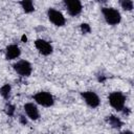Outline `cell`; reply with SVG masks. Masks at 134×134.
<instances>
[{"instance_id":"obj_1","label":"cell","mask_w":134,"mask_h":134,"mask_svg":"<svg viewBox=\"0 0 134 134\" xmlns=\"http://www.w3.org/2000/svg\"><path fill=\"white\" fill-rule=\"evenodd\" d=\"M102 13L109 25H117L121 20L120 13L113 7H103Z\"/></svg>"},{"instance_id":"obj_2","label":"cell","mask_w":134,"mask_h":134,"mask_svg":"<svg viewBox=\"0 0 134 134\" xmlns=\"http://www.w3.org/2000/svg\"><path fill=\"white\" fill-rule=\"evenodd\" d=\"M109 103L112 108H114L116 111H121L125 107L126 103V96L119 92V91H114L109 95Z\"/></svg>"},{"instance_id":"obj_3","label":"cell","mask_w":134,"mask_h":134,"mask_svg":"<svg viewBox=\"0 0 134 134\" xmlns=\"http://www.w3.org/2000/svg\"><path fill=\"white\" fill-rule=\"evenodd\" d=\"M34 99L36 100L37 104L43 106V107H51L54 103L53 96L49 92L45 91H40L34 95Z\"/></svg>"},{"instance_id":"obj_4","label":"cell","mask_w":134,"mask_h":134,"mask_svg":"<svg viewBox=\"0 0 134 134\" xmlns=\"http://www.w3.org/2000/svg\"><path fill=\"white\" fill-rule=\"evenodd\" d=\"M14 69L21 76H28V75H30V73L32 71V67H31L30 63L25 60H20L17 63H15Z\"/></svg>"},{"instance_id":"obj_5","label":"cell","mask_w":134,"mask_h":134,"mask_svg":"<svg viewBox=\"0 0 134 134\" xmlns=\"http://www.w3.org/2000/svg\"><path fill=\"white\" fill-rule=\"evenodd\" d=\"M47 16H48L49 21L55 26H63L65 24V17L63 16L61 12L54 8H49L47 10Z\"/></svg>"},{"instance_id":"obj_6","label":"cell","mask_w":134,"mask_h":134,"mask_svg":"<svg viewBox=\"0 0 134 134\" xmlns=\"http://www.w3.org/2000/svg\"><path fill=\"white\" fill-rule=\"evenodd\" d=\"M81 95H82L83 99L85 100V103L89 107H91V108H97L99 106L100 100H99L98 95L95 92H93V91H84V92L81 93Z\"/></svg>"},{"instance_id":"obj_7","label":"cell","mask_w":134,"mask_h":134,"mask_svg":"<svg viewBox=\"0 0 134 134\" xmlns=\"http://www.w3.org/2000/svg\"><path fill=\"white\" fill-rule=\"evenodd\" d=\"M64 4L66 6V9H67L68 14L70 16H73V17L80 15L81 12H82V8H83L82 3L79 0H65Z\"/></svg>"},{"instance_id":"obj_8","label":"cell","mask_w":134,"mask_h":134,"mask_svg":"<svg viewBox=\"0 0 134 134\" xmlns=\"http://www.w3.org/2000/svg\"><path fill=\"white\" fill-rule=\"evenodd\" d=\"M35 46L38 49V51L43 55H49L53 50L51 44L43 39H37L35 41Z\"/></svg>"},{"instance_id":"obj_9","label":"cell","mask_w":134,"mask_h":134,"mask_svg":"<svg viewBox=\"0 0 134 134\" xmlns=\"http://www.w3.org/2000/svg\"><path fill=\"white\" fill-rule=\"evenodd\" d=\"M24 111L26 113V115L32 119V120H37L39 117H40V113H39V110L37 108V106L32 103H27L24 105Z\"/></svg>"},{"instance_id":"obj_10","label":"cell","mask_w":134,"mask_h":134,"mask_svg":"<svg viewBox=\"0 0 134 134\" xmlns=\"http://www.w3.org/2000/svg\"><path fill=\"white\" fill-rule=\"evenodd\" d=\"M20 53H21V50L19 46L16 44H10L6 47V50H5L6 60H15L20 55Z\"/></svg>"},{"instance_id":"obj_11","label":"cell","mask_w":134,"mask_h":134,"mask_svg":"<svg viewBox=\"0 0 134 134\" xmlns=\"http://www.w3.org/2000/svg\"><path fill=\"white\" fill-rule=\"evenodd\" d=\"M20 4H21L23 10L27 14L32 13L35 10V6H34V3H32L31 0H23V1L20 2Z\"/></svg>"},{"instance_id":"obj_12","label":"cell","mask_w":134,"mask_h":134,"mask_svg":"<svg viewBox=\"0 0 134 134\" xmlns=\"http://www.w3.org/2000/svg\"><path fill=\"white\" fill-rule=\"evenodd\" d=\"M10 90H12L10 85H9V84H5V85H3V86L0 88V94H1L5 99H7V98L9 97Z\"/></svg>"},{"instance_id":"obj_13","label":"cell","mask_w":134,"mask_h":134,"mask_svg":"<svg viewBox=\"0 0 134 134\" xmlns=\"http://www.w3.org/2000/svg\"><path fill=\"white\" fill-rule=\"evenodd\" d=\"M108 121H109V124H110L112 127H114V128H120L121 125H122L121 120H120L118 117L113 116V115L108 116Z\"/></svg>"},{"instance_id":"obj_14","label":"cell","mask_w":134,"mask_h":134,"mask_svg":"<svg viewBox=\"0 0 134 134\" xmlns=\"http://www.w3.org/2000/svg\"><path fill=\"white\" fill-rule=\"evenodd\" d=\"M120 5L125 10H132L133 9V1L132 0H122L120 2Z\"/></svg>"},{"instance_id":"obj_15","label":"cell","mask_w":134,"mask_h":134,"mask_svg":"<svg viewBox=\"0 0 134 134\" xmlns=\"http://www.w3.org/2000/svg\"><path fill=\"white\" fill-rule=\"evenodd\" d=\"M5 112L8 116H13L14 115V112H15V106L14 105H10V104H7L5 106Z\"/></svg>"},{"instance_id":"obj_16","label":"cell","mask_w":134,"mask_h":134,"mask_svg":"<svg viewBox=\"0 0 134 134\" xmlns=\"http://www.w3.org/2000/svg\"><path fill=\"white\" fill-rule=\"evenodd\" d=\"M81 30L83 31V34H88V32L91 31V28H90L89 24H87V23H83V24L81 25Z\"/></svg>"},{"instance_id":"obj_17","label":"cell","mask_w":134,"mask_h":134,"mask_svg":"<svg viewBox=\"0 0 134 134\" xmlns=\"http://www.w3.org/2000/svg\"><path fill=\"white\" fill-rule=\"evenodd\" d=\"M21 121H22V124H26L27 121H26V118L24 117V116H21Z\"/></svg>"},{"instance_id":"obj_18","label":"cell","mask_w":134,"mask_h":134,"mask_svg":"<svg viewBox=\"0 0 134 134\" xmlns=\"http://www.w3.org/2000/svg\"><path fill=\"white\" fill-rule=\"evenodd\" d=\"M120 134H133L131 131H129V130H127V131H124V132H121Z\"/></svg>"},{"instance_id":"obj_19","label":"cell","mask_w":134,"mask_h":134,"mask_svg":"<svg viewBox=\"0 0 134 134\" xmlns=\"http://www.w3.org/2000/svg\"><path fill=\"white\" fill-rule=\"evenodd\" d=\"M26 40H27V38H26L25 36H23V37H22V41H26Z\"/></svg>"}]
</instances>
